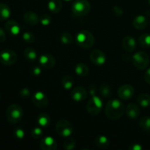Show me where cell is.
Masks as SVG:
<instances>
[{
    "label": "cell",
    "mask_w": 150,
    "mask_h": 150,
    "mask_svg": "<svg viewBox=\"0 0 150 150\" xmlns=\"http://www.w3.org/2000/svg\"><path fill=\"white\" fill-rule=\"evenodd\" d=\"M95 146L100 149H106L110 145V141L106 136H98L94 140Z\"/></svg>",
    "instance_id": "cell-20"
},
{
    "label": "cell",
    "mask_w": 150,
    "mask_h": 150,
    "mask_svg": "<svg viewBox=\"0 0 150 150\" xmlns=\"http://www.w3.org/2000/svg\"><path fill=\"white\" fill-rule=\"evenodd\" d=\"M39 61L42 67L46 69H51L55 66L56 59L52 55L48 54H42L40 57Z\"/></svg>",
    "instance_id": "cell-13"
},
{
    "label": "cell",
    "mask_w": 150,
    "mask_h": 150,
    "mask_svg": "<svg viewBox=\"0 0 150 150\" xmlns=\"http://www.w3.org/2000/svg\"><path fill=\"white\" fill-rule=\"evenodd\" d=\"M70 96L76 102L83 101L87 97V91L83 86H76L70 92Z\"/></svg>",
    "instance_id": "cell-12"
},
{
    "label": "cell",
    "mask_w": 150,
    "mask_h": 150,
    "mask_svg": "<svg viewBox=\"0 0 150 150\" xmlns=\"http://www.w3.org/2000/svg\"><path fill=\"white\" fill-rule=\"evenodd\" d=\"M137 103L143 108L150 106V95L148 94H141L137 98Z\"/></svg>",
    "instance_id": "cell-25"
},
{
    "label": "cell",
    "mask_w": 150,
    "mask_h": 150,
    "mask_svg": "<svg viewBox=\"0 0 150 150\" xmlns=\"http://www.w3.org/2000/svg\"><path fill=\"white\" fill-rule=\"evenodd\" d=\"M75 72H76L78 76L84 77V76H88L89 73V70L88 66L86 65L84 63L80 62L76 64V67H75Z\"/></svg>",
    "instance_id": "cell-23"
},
{
    "label": "cell",
    "mask_w": 150,
    "mask_h": 150,
    "mask_svg": "<svg viewBox=\"0 0 150 150\" xmlns=\"http://www.w3.org/2000/svg\"><path fill=\"white\" fill-rule=\"evenodd\" d=\"M18 56L10 49H6L0 53V62L4 65H13L17 62Z\"/></svg>",
    "instance_id": "cell-8"
},
{
    "label": "cell",
    "mask_w": 150,
    "mask_h": 150,
    "mask_svg": "<svg viewBox=\"0 0 150 150\" xmlns=\"http://www.w3.org/2000/svg\"><path fill=\"white\" fill-rule=\"evenodd\" d=\"M23 21L26 22V23H29V25H36L39 23L40 18L38 15L36 13L32 11L26 12L24 15H23Z\"/></svg>",
    "instance_id": "cell-19"
},
{
    "label": "cell",
    "mask_w": 150,
    "mask_h": 150,
    "mask_svg": "<svg viewBox=\"0 0 150 150\" xmlns=\"http://www.w3.org/2000/svg\"><path fill=\"white\" fill-rule=\"evenodd\" d=\"M132 62L136 68L144 70L149 64V57L144 51H139L132 57Z\"/></svg>",
    "instance_id": "cell-5"
},
{
    "label": "cell",
    "mask_w": 150,
    "mask_h": 150,
    "mask_svg": "<svg viewBox=\"0 0 150 150\" xmlns=\"http://www.w3.org/2000/svg\"><path fill=\"white\" fill-rule=\"evenodd\" d=\"M30 90L27 88H23L20 91V95L22 98H27L30 97Z\"/></svg>",
    "instance_id": "cell-37"
},
{
    "label": "cell",
    "mask_w": 150,
    "mask_h": 150,
    "mask_svg": "<svg viewBox=\"0 0 150 150\" xmlns=\"http://www.w3.org/2000/svg\"><path fill=\"white\" fill-rule=\"evenodd\" d=\"M74 85V80L70 76H65L62 79V86L65 89H70Z\"/></svg>",
    "instance_id": "cell-30"
},
{
    "label": "cell",
    "mask_w": 150,
    "mask_h": 150,
    "mask_svg": "<svg viewBox=\"0 0 150 150\" xmlns=\"http://www.w3.org/2000/svg\"><path fill=\"white\" fill-rule=\"evenodd\" d=\"M38 122L42 127H48L51 124V117L46 113H41L38 117Z\"/></svg>",
    "instance_id": "cell-22"
},
{
    "label": "cell",
    "mask_w": 150,
    "mask_h": 150,
    "mask_svg": "<svg viewBox=\"0 0 150 150\" xmlns=\"http://www.w3.org/2000/svg\"><path fill=\"white\" fill-rule=\"evenodd\" d=\"M99 91L100 95L104 98H110L111 97V95H112L111 88L110 87L109 85L106 84V83H102L100 86Z\"/></svg>",
    "instance_id": "cell-29"
},
{
    "label": "cell",
    "mask_w": 150,
    "mask_h": 150,
    "mask_svg": "<svg viewBox=\"0 0 150 150\" xmlns=\"http://www.w3.org/2000/svg\"><path fill=\"white\" fill-rule=\"evenodd\" d=\"M6 40V34L4 31L0 27V42H4Z\"/></svg>",
    "instance_id": "cell-42"
},
{
    "label": "cell",
    "mask_w": 150,
    "mask_h": 150,
    "mask_svg": "<svg viewBox=\"0 0 150 150\" xmlns=\"http://www.w3.org/2000/svg\"><path fill=\"white\" fill-rule=\"evenodd\" d=\"M91 10V4L87 0H76L72 5V12L77 16H83Z\"/></svg>",
    "instance_id": "cell-4"
},
{
    "label": "cell",
    "mask_w": 150,
    "mask_h": 150,
    "mask_svg": "<svg viewBox=\"0 0 150 150\" xmlns=\"http://www.w3.org/2000/svg\"><path fill=\"white\" fill-rule=\"evenodd\" d=\"M122 45L123 48L128 52H133L136 48V40L131 36L125 37L122 41Z\"/></svg>",
    "instance_id": "cell-15"
},
{
    "label": "cell",
    "mask_w": 150,
    "mask_h": 150,
    "mask_svg": "<svg viewBox=\"0 0 150 150\" xmlns=\"http://www.w3.org/2000/svg\"><path fill=\"white\" fill-rule=\"evenodd\" d=\"M32 101L34 105L39 108H44L48 106L49 103V100L44 92L38 91L34 94L32 98Z\"/></svg>",
    "instance_id": "cell-9"
},
{
    "label": "cell",
    "mask_w": 150,
    "mask_h": 150,
    "mask_svg": "<svg viewBox=\"0 0 150 150\" xmlns=\"http://www.w3.org/2000/svg\"><path fill=\"white\" fill-rule=\"evenodd\" d=\"M76 42L83 48H90L95 44V37L88 30H82L76 35Z\"/></svg>",
    "instance_id": "cell-3"
},
{
    "label": "cell",
    "mask_w": 150,
    "mask_h": 150,
    "mask_svg": "<svg viewBox=\"0 0 150 150\" xmlns=\"http://www.w3.org/2000/svg\"><path fill=\"white\" fill-rule=\"evenodd\" d=\"M5 29L9 34L12 35H17L20 33L21 28L18 23L14 20H10L7 21L6 22L5 25Z\"/></svg>",
    "instance_id": "cell-16"
},
{
    "label": "cell",
    "mask_w": 150,
    "mask_h": 150,
    "mask_svg": "<svg viewBox=\"0 0 150 150\" xmlns=\"http://www.w3.org/2000/svg\"><path fill=\"white\" fill-rule=\"evenodd\" d=\"M76 146V142L74 139L70 137H67L63 144V147L67 150H72L74 149Z\"/></svg>",
    "instance_id": "cell-32"
},
{
    "label": "cell",
    "mask_w": 150,
    "mask_h": 150,
    "mask_svg": "<svg viewBox=\"0 0 150 150\" xmlns=\"http://www.w3.org/2000/svg\"><path fill=\"white\" fill-rule=\"evenodd\" d=\"M103 108V100L96 95H93L89 100L86 105V110L89 114L92 116L98 115Z\"/></svg>",
    "instance_id": "cell-6"
},
{
    "label": "cell",
    "mask_w": 150,
    "mask_h": 150,
    "mask_svg": "<svg viewBox=\"0 0 150 150\" xmlns=\"http://www.w3.org/2000/svg\"><path fill=\"white\" fill-rule=\"evenodd\" d=\"M139 126L145 132L150 133V117L149 116L142 117L139 121Z\"/></svg>",
    "instance_id": "cell-26"
},
{
    "label": "cell",
    "mask_w": 150,
    "mask_h": 150,
    "mask_svg": "<svg viewBox=\"0 0 150 150\" xmlns=\"http://www.w3.org/2000/svg\"><path fill=\"white\" fill-rule=\"evenodd\" d=\"M22 38L27 43H32L35 40V36L31 32H25L22 35Z\"/></svg>",
    "instance_id": "cell-33"
},
{
    "label": "cell",
    "mask_w": 150,
    "mask_h": 150,
    "mask_svg": "<svg viewBox=\"0 0 150 150\" xmlns=\"http://www.w3.org/2000/svg\"><path fill=\"white\" fill-rule=\"evenodd\" d=\"M40 22L43 26H48L51 22V17L49 15H42L40 18Z\"/></svg>",
    "instance_id": "cell-35"
},
{
    "label": "cell",
    "mask_w": 150,
    "mask_h": 150,
    "mask_svg": "<svg viewBox=\"0 0 150 150\" xmlns=\"http://www.w3.org/2000/svg\"><path fill=\"white\" fill-rule=\"evenodd\" d=\"M129 149L130 150H142L143 149L142 146L139 144H132L128 147Z\"/></svg>",
    "instance_id": "cell-40"
},
{
    "label": "cell",
    "mask_w": 150,
    "mask_h": 150,
    "mask_svg": "<svg viewBox=\"0 0 150 150\" xmlns=\"http://www.w3.org/2000/svg\"><path fill=\"white\" fill-rule=\"evenodd\" d=\"M23 108L18 104H12L7 108L6 112V117L9 122L16 124L19 122L23 118Z\"/></svg>",
    "instance_id": "cell-2"
},
{
    "label": "cell",
    "mask_w": 150,
    "mask_h": 150,
    "mask_svg": "<svg viewBox=\"0 0 150 150\" xmlns=\"http://www.w3.org/2000/svg\"><path fill=\"white\" fill-rule=\"evenodd\" d=\"M60 40L62 44L64 45H71L73 42V38L69 32H63L60 37Z\"/></svg>",
    "instance_id": "cell-31"
},
{
    "label": "cell",
    "mask_w": 150,
    "mask_h": 150,
    "mask_svg": "<svg viewBox=\"0 0 150 150\" xmlns=\"http://www.w3.org/2000/svg\"><path fill=\"white\" fill-rule=\"evenodd\" d=\"M40 146L43 150H55L57 148V143L53 137L46 136L41 139Z\"/></svg>",
    "instance_id": "cell-14"
},
{
    "label": "cell",
    "mask_w": 150,
    "mask_h": 150,
    "mask_svg": "<svg viewBox=\"0 0 150 150\" xmlns=\"http://www.w3.org/2000/svg\"><path fill=\"white\" fill-rule=\"evenodd\" d=\"M11 10L8 5L4 3H0V21H5L9 18Z\"/></svg>",
    "instance_id": "cell-24"
},
{
    "label": "cell",
    "mask_w": 150,
    "mask_h": 150,
    "mask_svg": "<svg viewBox=\"0 0 150 150\" xmlns=\"http://www.w3.org/2000/svg\"><path fill=\"white\" fill-rule=\"evenodd\" d=\"M31 135L35 139H42V136H43V131H42V128L37 127L32 129V132H31Z\"/></svg>",
    "instance_id": "cell-34"
},
{
    "label": "cell",
    "mask_w": 150,
    "mask_h": 150,
    "mask_svg": "<svg viewBox=\"0 0 150 150\" xmlns=\"http://www.w3.org/2000/svg\"><path fill=\"white\" fill-rule=\"evenodd\" d=\"M23 55H24L26 59L29 62H34L35 60H36L37 57H38L36 51L32 48H26L23 51Z\"/></svg>",
    "instance_id": "cell-27"
},
{
    "label": "cell",
    "mask_w": 150,
    "mask_h": 150,
    "mask_svg": "<svg viewBox=\"0 0 150 150\" xmlns=\"http://www.w3.org/2000/svg\"><path fill=\"white\" fill-rule=\"evenodd\" d=\"M48 7L53 13H58L62 8V2L61 0H49Z\"/></svg>",
    "instance_id": "cell-21"
},
{
    "label": "cell",
    "mask_w": 150,
    "mask_h": 150,
    "mask_svg": "<svg viewBox=\"0 0 150 150\" xmlns=\"http://www.w3.org/2000/svg\"><path fill=\"white\" fill-rule=\"evenodd\" d=\"M31 73H32V74L33 75V76H40V75L41 74V73H42V70H41L40 67H32Z\"/></svg>",
    "instance_id": "cell-39"
},
{
    "label": "cell",
    "mask_w": 150,
    "mask_h": 150,
    "mask_svg": "<svg viewBox=\"0 0 150 150\" xmlns=\"http://www.w3.org/2000/svg\"><path fill=\"white\" fill-rule=\"evenodd\" d=\"M125 111L124 104L120 100L112 99L107 103L105 108V115L111 120H119Z\"/></svg>",
    "instance_id": "cell-1"
},
{
    "label": "cell",
    "mask_w": 150,
    "mask_h": 150,
    "mask_svg": "<svg viewBox=\"0 0 150 150\" xmlns=\"http://www.w3.org/2000/svg\"><path fill=\"white\" fill-rule=\"evenodd\" d=\"M144 78L145 81H146L148 84H150V67L146 70Z\"/></svg>",
    "instance_id": "cell-41"
},
{
    "label": "cell",
    "mask_w": 150,
    "mask_h": 150,
    "mask_svg": "<svg viewBox=\"0 0 150 150\" xmlns=\"http://www.w3.org/2000/svg\"><path fill=\"white\" fill-rule=\"evenodd\" d=\"M135 89L130 84L122 85L118 89V95L121 99L127 100L130 99L134 95Z\"/></svg>",
    "instance_id": "cell-11"
},
{
    "label": "cell",
    "mask_w": 150,
    "mask_h": 150,
    "mask_svg": "<svg viewBox=\"0 0 150 150\" xmlns=\"http://www.w3.org/2000/svg\"><path fill=\"white\" fill-rule=\"evenodd\" d=\"M113 11L117 16H121L123 15V10L118 6H114L113 7Z\"/></svg>",
    "instance_id": "cell-38"
},
{
    "label": "cell",
    "mask_w": 150,
    "mask_h": 150,
    "mask_svg": "<svg viewBox=\"0 0 150 150\" xmlns=\"http://www.w3.org/2000/svg\"><path fill=\"white\" fill-rule=\"evenodd\" d=\"M89 93L92 96L93 95H95V93H96V86L95 85H91L89 88Z\"/></svg>",
    "instance_id": "cell-43"
},
{
    "label": "cell",
    "mask_w": 150,
    "mask_h": 150,
    "mask_svg": "<svg viewBox=\"0 0 150 150\" xmlns=\"http://www.w3.org/2000/svg\"><path fill=\"white\" fill-rule=\"evenodd\" d=\"M148 21L146 18L143 15H139L137 16L133 21V25L136 29L142 30L144 29L147 26Z\"/></svg>",
    "instance_id": "cell-18"
},
{
    "label": "cell",
    "mask_w": 150,
    "mask_h": 150,
    "mask_svg": "<svg viewBox=\"0 0 150 150\" xmlns=\"http://www.w3.org/2000/svg\"><path fill=\"white\" fill-rule=\"evenodd\" d=\"M126 114L130 119H136L141 114L140 108L135 103H130L127 105L125 109Z\"/></svg>",
    "instance_id": "cell-17"
},
{
    "label": "cell",
    "mask_w": 150,
    "mask_h": 150,
    "mask_svg": "<svg viewBox=\"0 0 150 150\" xmlns=\"http://www.w3.org/2000/svg\"><path fill=\"white\" fill-rule=\"evenodd\" d=\"M148 2H149V5H150V0H148Z\"/></svg>",
    "instance_id": "cell-44"
},
{
    "label": "cell",
    "mask_w": 150,
    "mask_h": 150,
    "mask_svg": "<svg viewBox=\"0 0 150 150\" xmlns=\"http://www.w3.org/2000/svg\"><path fill=\"white\" fill-rule=\"evenodd\" d=\"M139 44L144 48H148L150 47V35L145 33L141 35L139 38Z\"/></svg>",
    "instance_id": "cell-28"
},
{
    "label": "cell",
    "mask_w": 150,
    "mask_h": 150,
    "mask_svg": "<svg viewBox=\"0 0 150 150\" xmlns=\"http://www.w3.org/2000/svg\"><path fill=\"white\" fill-rule=\"evenodd\" d=\"M15 136H16V137L17 138V139H23V138H24V136H25V133L24 131H23V130H22V129L21 128H17L15 130Z\"/></svg>",
    "instance_id": "cell-36"
},
{
    "label": "cell",
    "mask_w": 150,
    "mask_h": 150,
    "mask_svg": "<svg viewBox=\"0 0 150 150\" xmlns=\"http://www.w3.org/2000/svg\"><path fill=\"white\" fill-rule=\"evenodd\" d=\"M90 60L92 63H94L96 65H103L105 64L106 61V57H105V53L101 50H94L91 52L89 56Z\"/></svg>",
    "instance_id": "cell-10"
},
{
    "label": "cell",
    "mask_w": 150,
    "mask_h": 150,
    "mask_svg": "<svg viewBox=\"0 0 150 150\" xmlns=\"http://www.w3.org/2000/svg\"><path fill=\"white\" fill-rule=\"evenodd\" d=\"M65 1H72V0H65Z\"/></svg>",
    "instance_id": "cell-45"
},
{
    "label": "cell",
    "mask_w": 150,
    "mask_h": 150,
    "mask_svg": "<svg viewBox=\"0 0 150 150\" xmlns=\"http://www.w3.org/2000/svg\"><path fill=\"white\" fill-rule=\"evenodd\" d=\"M56 131L62 137H69L73 133V127L71 122L66 120H60L56 124Z\"/></svg>",
    "instance_id": "cell-7"
}]
</instances>
